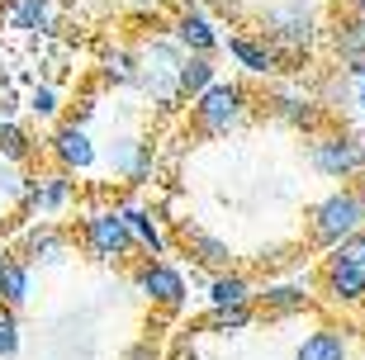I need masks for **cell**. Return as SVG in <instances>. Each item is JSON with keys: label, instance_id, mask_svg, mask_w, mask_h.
I'll use <instances>...</instances> for the list:
<instances>
[{"label": "cell", "instance_id": "ac0fdd59", "mask_svg": "<svg viewBox=\"0 0 365 360\" xmlns=\"http://www.w3.org/2000/svg\"><path fill=\"white\" fill-rule=\"evenodd\" d=\"M19 256H24V261H62V256H67V232L53 227V223L29 227L24 242H19Z\"/></svg>", "mask_w": 365, "mask_h": 360}, {"label": "cell", "instance_id": "44dd1931", "mask_svg": "<svg viewBox=\"0 0 365 360\" xmlns=\"http://www.w3.org/2000/svg\"><path fill=\"white\" fill-rule=\"evenodd\" d=\"M214 57H200V53H185V62H180V76H176V91H180V105L185 100H195L200 91H209L214 86Z\"/></svg>", "mask_w": 365, "mask_h": 360}, {"label": "cell", "instance_id": "5bb4252c", "mask_svg": "<svg viewBox=\"0 0 365 360\" xmlns=\"http://www.w3.org/2000/svg\"><path fill=\"white\" fill-rule=\"evenodd\" d=\"M109 166H114V175H123V180L143 185V180L152 175V152H148V143H138V138H119V143L109 147Z\"/></svg>", "mask_w": 365, "mask_h": 360}, {"label": "cell", "instance_id": "8fae6325", "mask_svg": "<svg viewBox=\"0 0 365 360\" xmlns=\"http://www.w3.org/2000/svg\"><path fill=\"white\" fill-rule=\"evenodd\" d=\"M271 114L280 123H289V128H299V133H323V105L318 100H309V95L299 91H275L271 95Z\"/></svg>", "mask_w": 365, "mask_h": 360}, {"label": "cell", "instance_id": "ffe728a7", "mask_svg": "<svg viewBox=\"0 0 365 360\" xmlns=\"http://www.w3.org/2000/svg\"><path fill=\"white\" fill-rule=\"evenodd\" d=\"M252 299H257V289L242 270H218L209 280V308H237V304H252Z\"/></svg>", "mask_w": 365, "mask_h": 360}, {"label": "cell", "instance_id": "1f68e13d", "mask_svg": "<svg viewBox=\"0 0 365 360\" xmlns=\"http://www.w3.org/2000/svg\"><path fill=\"white\" fill-rule=\"evenodd\" d=\"M214 14H237V0H204Z\"/></svg>", "mask_w": 365, "mask_h": 360}, {"label": "cell", "instance_id": "836d02e7", "mask_svg": "<svg viewBox=\"0 0 365 360\" xmlns=\"http://www.w3.org/2000/svg\"><path fill=\"white\" fill-rule=\"evenodd\" d=\"M356 100H361V109H365V76H361V86H356Z\"/></svg>", "mask_w": 365, "mask_h": 360}, {"label": "cell", "instance_id": "ba28073f", "mask_svg": "<svg viewBox=\"0 0 365 360\" xmlns=\"http://www.w3.org/2000/svg\"><path fill=\"white\" fill-rule=\"evenodd\" d=\"M318 294L337 308H356L365 304V266H351V261H337L327 256L323 270H318Z\"/></svg>", "mask_w": 365, "mask_h": 360}, {"label": "cell", "instance_id": "83f0119b", "mask_svg": "<svg viewBox=\"0 0 365 360\" xmlns=\"http://www.w3.org/2000/svg\"><path fill=\"white\" fill-rule=\"evenodd\" d=\"M19 351V322H14V308H0V360Z\"/></svg>", "mask_w": 365, "mask_h": 360}, {"label": "cell", "instance_id": "9a60e30c", "mask_svg": "<svg viewBox=\"0 0 365 360\" xmlns=\"http://www.w3.org/2000/svg\"><path fill=\"white\" fill-rule=\"evenodd\" d=\"M67 200H71V171H53L43 180H29L24 190V209H43V214L67 209Z\"/></svg>", "mask_w": 365, "mask_h": 360}, {"label": "cell", "instance_id": "4fadbf2b", "mask_svg": "<svg viewBox=\"0 0 365 360\" xmlns=\"http://www.w3.org/2000/svg\"><path fill=\"white\" fill-rule=\"evenodd\" d=\"M180 242H185V252L195 256V266H204V270H232V247L223 237H214V232H204V227H190V223H180Z\"/></svg>", "mask_w": 365, "mask_h": 360}, {"label": "cell", "instance_id": "3957f363", "mask_svg": "<svg viewBox=\"0 0 365 360\" xmlns=\"http://www.w3.org/2000/svg\"><path fill=\"white\" fill-rule=\"evenodd\" d=\"M247 119V91L237 81H214L190 100V128L200 138H228Z\"/></svg>", "mask_w": 365, "mask_h": 360}, {"label": "cell", "instance_id": "d6986e66", "mask_svg": "<svg viewBox=\"0 0 365 360\" xmlns=\"http://www.w3.org/2000/svg\"><path fill=\"white\" fill-rule=\"evenodd\" d=\"M294 360H351V341L337 327H318V332H309L299 341Z\"/></svg>", "mask_w": 365, "mask_h": 360}, {"label": "cell", "instance_id": "e0dca14e", "mask_svg": "<svg viewBox=\"0 0 365 360\" xmlns=\"http://www.w3.org/2000/svg\"><path fill=\"white\" fill-rule=\"evenodd\" d=\"M119 218L128 223L138 247H148L152 256H166V232H162V223L152 218V209H143V204H119Z\"/></svg>", "mask_w": 365, "mask_h": 360}, {"label": "cell", "instance_id": "e575fe53", "mask_svg": "<svg viewBox=\"0 0 365 360\" xmlns=\"http://www.w3.org/2000/svg\"><path fill=\"white\" fill-rule=\"evenodd\" d=\"M5 261H10V252H5V247H0V266H5Z\"/></svg>", "mask_w": 365, "mask_h": 360}, {"label": "cell", "instance_id": "d590c367", "mask_svg": "<svg viewBox=\"0 0 365 360\" xmlns=\"http://www.w3.org/2000/svg\"><path fill=\"white\" fill-rule=\"evenodd\" d=\"M0 223H5V204H0Z\"/></svg>", "mask_w": 365, "mask_h": 360}, {"label": "cell", "instance_id": "484cf974", "mask_svg": "<svg viewBox=\"0 0 365 360\" xmlns=\"http://www.w3.org/2000/svg\"><path fill=\"white\" fill-rule=\"evenodd\" d=\"M105 76L114 86H138V57L123 53V48H109L105 53Z\"/></svg>", "mask_w": 365, "mask_h": 360}, {"label": "cell", "instance_id": "8d00e7d4", "mask_svg": "<svg viewBox=\"0 0 365 360\" xmlns=\"http://www.w3.org/2000/svg\"><path fill=\"white\" fill-rule=\"evenodd\" d=\"M361 200H365V185H361Z\"/></svg>", "mask_w": 365, "mask_h": 360}, {"label": "cell", "instance_id": "7402d4cb", "mask_svg": "<svg viewBox=\"0 0 365 360\" xmlns=\"http://www.w3.org/2000/svg\"><path fill=\"white\" fill-rule=\"evenodd\" d=\"M29 289H34V270H29V261L10 256V261L0 266V304H5V308H19L29 299Z\"/></svg>", "mask_w": 365, "mask_h": 360}, {"label": "cell", "instance_id": "7c38bea8", "mask_svg": "<svg viewBox=\"0 0 365 360\" xmlns=\"http://www.w3.org/2000/svg\"><path fill=\"white\" fill-rule=\"evenodd\" d=\"M228 57L247 71V76H271V71H280V53H275L261 34H232Z\"/></svg>", "mask_w": 365, "mask_h": 360}, {"label": "cell", "instance_id": "277c9868", "mask_svg": "<svg viewBox=\"0 0 365 360\" xmlns=\"http://www.w3.org/2000/svg\"><path fill=\"white\" fill-rule=\"evenodd\" d=\"M138 86L157 100L162 109H176L180 105V91H176V76H180V62H185V53H180L176 43H148V48H138Z\"/></svg>", "mask_w": 365, "mask_h": 360}, {"label": "cell", "instance_id": "52a82bcc", "mask_svg": "<svg viewBox=\"0 0 365 360\" xmlns=\"http://www.w3.org/2000/svg\"><path fill=\"white\" fill-rule=\"evenodd\" d=\"M133 284L143 299H152L157 308H166V313H176L180 304H185V275H180L171 261H143V266L133 270Z\"/></svg>", "mask_w": 365, "mask_h": 360}, {"label": "cell", "instance_id": "2e32d148", "mask_svg": "<svg viewBox=\"0 0 365 360\" xmlns=\"http://www.w3.org/2000/svg\"><path fill=\"white\" fill-rule=\"evenodd\" d=\"M309 304H313V299H309L304 284H271L252 308H257L261 318H294V313H304Z\"/></svg>", "mask_w": 365, "mask_h": 360}, {"label": "cell", "instance_id": "9c48e42d", "mask_svg": "<svg viewBox=\"0 0 365 360\" xmlns=\"http://www.w3.org/2000/svg\"><path fill=\"white\" fill-rule=\"evenodd\" d=\"M176 48L180 53H200V57H214L218 48H223V34L214 29V19L204 10H180L176 14Z\"/></svg>", "mask_w": 365, "mask_h": 360}, {"label": "cell", "instance_id": "30bf717a", "mask_svg": "<svg viewBox=\"0 0 365 360\" xmlns=\"http://www.w3.org/2000/svg\"><path fill=\"white\" fill-rule=\"evenodd\" d=\"M53 161L62 166V171H86V166H95V138L86 133V123H57L53 133Z\"/></svg>", "mask_w": 365, "mask_h": 360}, {"label": "cell", "instance_id": "4dcf8cb0", "mask_svg": "<svg viewBox=\"0 0 365 360\" xmlns=\"http://www.w3.org/2000/svg\"><path fill=\"white\" fill-rule=\"evenodd\" d=\"M128 360H162V351H157V341H138V346L128 351Z\"/></svg>", "mask_w": 365, "mask_h": 360}, {"label": "cell", "instance_id": "cb8c5ba5", "mask_svg": "<svg viewBox=\"0 0 365 360\" xmlns=\"http://www.w3.org/2000/svg\"><path fill=\"white\" fill-rule=\"evenodd\" d=\"M53 5L48 0H10V29H48Z\"/></svg>", "mask_w": 365, "mask_h": 360}, {"label": "cell", "instance_id": "8992f818", "mask_svg": "<svg viewBox=\"0 0 365 360\" xmlns=\"http://www.w3.org/2000/svg\"><path fill=\"white\" fill-rule=\"evenodd\" d=\"M81 247L95 256V261H123L138 242L128 232V223L119 218V204L114 209H95V214L81 218Z\"/></svg>", "mask_w": 365, "mask_h": 360}, {"label": "cell", "instance_id": "603a6c76", "mask_svg": "<svg viewBox=\"0 0 365 360\" xmlns=\"http://www.w3.org/2000/svg\"><path fill=\"white\" fill-rule=\"evenodd\" d=\"M257 322V308L252 304H237V308H209V318H204V327L218 336H228V332H242V327H252Z\"/></svg>", "mask_w": 365, "mask_h": 360}, {"label": "cell", "instance_id": "7a4b0ae2", "mask_svg": "<svg viewBox=\"0 0 365 360\" xmlns=\"http://www.w3.org/2000/svg\"><path fill=\"white\" fill-rule=\"evenodd\" d=\"M365 227V200L356 185H341L332 190V195H323V200L309 209V242L313 247H337V242H346L351 232H361Z\"/></svg>", "mask_w": 365, "mask_h": 360}, {"label": "cell", "instance_id": "f546056e", "mask_svg": "<svg viewBox=\"0 0 365 360\" xmlns=\"http://www.w3.org/2000/svg\"><path fill=\"white\" fill-rule=\"evenodd\" d=\"M29 109H34V114H43V119H53V114H57V91H53V86H38V91H34V100H29Z\"/></svg>", "mask_w": 365, "mask_h": 360}, {"label": "cell", "instance_id": "d6a6232c", "mask_svg": "<svg viewBox=\"0 0 365 360\" xmlns=\"http://www.w3.org/2000/svg\"><path fill=\"white\" fill-rule=\"evenodd\" d=\"M171 360H200V351L190 346V341H176V356H171Z\"/></svg>", "mask_w": 365, "mask_h": 360}, {"label": "cell", "instance_id": "6da1fadb", "mask_svg": "<svg viewBox=\"0 0 365 360\" xmlns=\"http://www.w3.org/2000/svg\"><path fill=\"white\" fill-rule=\"evenodd\" d=\"M313 29H318V19H313V10L304 0H280V5H271V10L261 14V38L280 53L284 71H294L299 62H309Z\"/></svg>", "mask_w": 365, "mask_h": 360}, {"label": "cell", "instance_id": "4316f807", "mask_svg": "<svg viewBox=\"0 0 365 360\" xmlns=\"http://www.w3.org/2000/svg\"><path fill=\"white\" fill-rule=\"evenodd\" d=\"M337 57H341V67H346V62H361V57H365V24L346 19V24L337 29Z\"/></svg>", "mask_w": 365, "mask_h": 360}, {"label": "cell", "instance_id": "d4e9b609", "mask_svg": "<svg viewBox=\"0 0 365 360\" xmlns=\"http://www.w3.org/2000/svg\"><path fill=\"white\" fill-rule=\"evenodd\" d=\"M0 157L14 161V166L34 157V143H29V133L19 128V123H5V119H0Z\"/></svg>", "mask_w": 365, "mask_h": 360}, {"label": "cell", "instance_id": "5b68a950", "mask_svg": "<svg viewBox=\"0 0 365 360\" xmlns=\"http://www.w3.org/2000/svg\"><path fill=\"white\" fill-rule=\"evenodd\" d=\"M309 161L327 180H351V175L365 171V138H351L341 128H332V133L323 128V133L309 138Z\"/></svg>", "mask_w": 365, "mask_h": 360}, {"label": "cell", "instance_id": "f1b7e54d", "mask_svg": "<svg viewBox=\"0 0 365 360\" xmlns=\"http://www.w3.org/2000/svg\"><path fill=\"white\" fill-rule=\"evenodd\" d=\"M332 256H337V261H351V266H365V227H361V232H351L346 242H337Z\"/></svg>", "mask_w": 365, "mask_h": 360}]
</instances>
